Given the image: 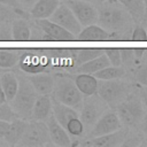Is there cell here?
Returning <instances> with one entry per match:
<instances>
[{"label": "cell", "instance_id": "6da1fadb", "mask_svg": "<svg viewBox=\"0 0 147 147\" xmlns=\"http://www.w3.org/2000/svg\"><path fill=\"white\" fill-rule=\"evenodd\" d=\"M98 10V23L109 32H118L130 25L131 16L117 0L101 1ZM119 33V32H118Z\"/></svg>", "mask_w": 147, "mask_h": 147}, {"label": "cell", "instance_id": "7a4b0ae2", "mask_svg": "<svg viewBox=\"0 0 147 147\" xmlns=\"http://www.w3.org/2000/svg\"><path fill=\"white\" fill-rule=\"evenodd\" d=\"M17 79H18V88L15 96L9 103L11 109L16 113V115L20 118L30 119L32 107L38 96V93L34 91L28 77L18 76Z\"/></svg>", "mask_w": 147, "mask_h": 147}, {"label": "cell", "instance_id": "3957f363", "mask_svg": "<svg viewBox=\"0 0 147 147\" xmlns=\"http://www.w3.org/2000/svg\"><path fill=\"white\" fill-rule=\"evenodd\" d=\"M53 99L69 106L76 110H79L83 102V94L77 88L74 79L67 76H56L54 78L53 87Z\"/></svg>", "mask_w": 147, "mask_h": 147}, {"label": "cell", "instance_id": "277c9868", "mask_svg": "<svg viewBox=\"0 0 147 147\" xmlns=\"http://www.w3.org/2000/svg\"><path fill=\"white\" fill-rule=\"evenodd\" d=\"M96 93L109 107H116L131 93V85L121 78L101 80Z\"/></svg>", "mask_w": 147, "mask_h": 147}, {"label": "cell", "instance_id": "5b68a950", "mask_svg": "<svg viewBox=\"0 0 147 147\" xmlns=\"http://www.w3.org/2000/svg\"><path fill=\"white\" fill-rule=\"evenodd\" d=\"M115 108L121 123H124L126 126H136L140 124L145 115L140 96L134 93H130Z\"/></svg>", "mask_w": 147, "mask_h": 147}, {"label": "cell", "instance_id": "8992f818", "mask_svg": "<svg viewBox=\"0 0 147 147\" xmlns=\"http://www.w3.org/2000/svg\"><path fill=\"white\" fill-rule=\"evenodd\" d=\"M108 108L109 106L98 95V93L92 95H84L82 107L79 109V118L83 122L85 130L90 131L94 123L106 110H108Z\"/></svg>", "mask_w": 147, "mask_h": 147}, {"label": "cell", "instance_id": "52a82bcc", "mask_svg": "<svg viewBox=\"0 0 147 147\" xmlns=\"http://www.w3.org/2000/svg\"><path fill=\"white\" fill-rule=\"evenodd\" d=\"M51 138L48 134L47 125L44 121H28L26 127L17 142L18 146H28V147H37L45 146L51 144Z\"/></svg>", "mask_w": 147, "mask_h": 147}, {"label": "cell", "instance_id": "ba28073f", "mask_svg": "<svg viewBox=\"0 0 147 147\" xmlns=\"http://www.w3.org/2000/svg\"><path fill=\"white\" fill-rule=\"evenodd\" d=\"M17 63L23 72L26 75H34L46 72L47 67L49 65V59L46 55H38L33 51H25L22 55L20 54Z\"/></svg>", "mask_w": 147, "mask_h": 147}, {"label": "cell", "instance_id": "9c48e42d", "mask_svg": "<svg viewBox=\"0 0 147 147\" xmlns=\"http://www.w3.org/2000/svg\"><path fill=\"white\" fill-rule=\"evenodd\" d=\"M64 3L72 10L82 26L96 23L98 10L92 2L83 0H65Z\"/></svg>", "mask_w": 147, "mask_h": 147}, {"label": "cell", "instance_id": "30bf717a", "mask_svg": "<svg viewBox=\"0 0 147 147\" xmlns=\"http://www.w3.org/2000/svg\"><path fill=\"white\" fill-rule=\"evenodd\" d=\"M49 18H51V21L55 22L56 24H59L60 26L68 30L69 32H71L75 36H77L78 32L83 28L80 25V23L78 22V20L76 18V16L74 15L72 10L64 2H62V3L60 2V5L57 6V8L55 9V11L52 14V16Z\"/></svg>", "mask_w": 147, "mask_h": 147}, {"label": "cell", "instance_id": "8fae6325", "mask_svg": "<svg viewBox=\"0 0 147 147\" xmlns=\"http://www.w3.org/2000/svg\"><path fill=\"white\" fill-rule=\"evenodd\" d=\"M38 28L44 32V39L53 41H72L76 40V36L63 29L55 22L48 18H38L36 20Z\"/></svg>", "mask_w": 147, "mask_h": 147}, {"label": "cell", "instance_id": "7c38bea8", "mask_svg": "<svg viewBox=\"0 0 147 147\" xmlns=\"http://www.w3.org/2000/svg\"><path fill=\"white\" fill-rule=\"evenodd\" d=\"M118 129H121V121L116 111L106 110L99 117V119L94 123V125L91 127L87 138H94V137H99L102 134H107Z\"/></svg>", "mask_w": 147, "mask_h": 147}, {"label": "cell", "instance_id": "4fadbf2b", "mask_svg": "<svg viewBox=\"0 0 147 147\" xmlns=\"http://www.w3.org/2000/svg\"><path fill=\"white\" fill-rule=\"evenodd\" d=\"M119 33L118 32H109L108 30L103 29L100 25L90 24L82 28V30L76 36V40L83 41H108V40H118Z\"/></svg>", "mask_w": 147, "mask_h": 147}, {"label": "cell", "instance_id": "5bb4252c", "mask_svg": "<svg viewBox=\"0 0 147 147\" xmlns=\"http://www.w3.org/2000/svg\"><path fill=\"white\" fill-rule=\"evenodd\" d=\"M126 137L125 130H116L114 132L102 134L94 138H87L86 141H83L82 145L84 146H95V147H115L122 146L124 139Z\"/></svg>", "mask_w": 147, "mask_h": 147}, {"label": "cell", "instance_id": "9a60e30c", "mask_svg": "<svg viewBox=\"0 0 147 147\" xmlns=\"http://www.w3.org/2000/svg\"><path fill=\"white\" fill-rule=\"evenodd\" d=\"M46 125L48 129V134L51 138L52 144L61 147H68L71 146V139L68 132L63 129V126L55 119L53 114L49 115V117L46 119Z\"/></svg>", "mask_w": 147, "mask_h": 147}, {"label": "cell", "instance_id": "2e32d148", "mask_svg": "<svg viewBox=\"0 0 147 147\" xmlns=\"http://www.w3.org/2000/svg\"><path fill=\"white\" fill-rule=\"evenodd\" d=\"M28 79L38 95H51L54 87V77L47 72L28 75Z\"/></svg>", "mask_w": 147, "mask_h": 147}, {"label": "cell", "instance_id": "e0dca14e", "mask_svg": "<svg viewBox=\"0 0 147 147\" xmlns=\"http://www.w3.org/2000/svg\"><path fill=\"white\" fill-rule=\"evenodd\" d=\"M74 82L77 86V88L80 91V93L84 95H92L98 92V78L92 74H84L78 72V75L75 76Z\"/></svg>", "mask_w": 147, "mask_h": 147}, {"label": "cell", "instance_id": "ac0fdd59", "mask_svg": "<svg viewBox=\"0 0 147 147\" xmlns=\"http://www.w3.org/2000/svg\"><path fill=\"white\" fill-rule=\"evenodd\" d=\"M52 114V99L49 95H38L31 111V118L36 121H46Z\"/></svg>", "mask_w": 147, "mask_h": 147}, {"label": "cell", "instance_id": "d6986e66", "mask_svg": "<svg viewBox=\"0 0 147 147\" xmlns=\"http://www.w3.org/2000/svg\"><path fill=\"white\" fill-rule=\"evenodd\" d=\"M52 114L55 117V119L63 126V129L70 119L79 116L78 110H76L69 106H65L54 99H52Z\"/></svg>", "mask_w": 147, "mask_h": 147}, {"label": "cell", "instance_id": "ffe728a7", "mask_svg": "<svg viewBox=\"0 0 147 147\" xmlns=\"http://www.w3.org/2000/svg\"><path fill=\"white\" fill-rule=\"evenodd\" d=\"M59 5H60V0H37L32 5L30 15L34 20L49 18Z\"/></svg>", "mask_w": 147, "mask_h": 147}, {"label": "cell", "instance_id": "44dd1931", "mask_svg": "<svg viewBox=\"0 0 147 147\" xmlns=\"http://www.w3.org/2000/svg\"><path fill=\"white\" fill-rule=\"evenodd\" d=\"M26 123H28L26 119H23V118H20V117L9 122L7 132L3 137V139L6 140V142L8 145H10V146L17 145V142L20 141V139L23 136V132L26 127Z\"/></svg>", "mask_w": 147, "mask_h": 147}, {"label": "cell", "instance_id": "7402d4cb", "mask_svg": "<svg viewBox=\"0 0 147 147\" xmlns=\"http://www.w3.org/2000/svg\"><path fill=\"white\" fill-rule=\"evenodd\" d=\"M11 37L15 41H28L31 40L30 24L22 17H17L10 22Z\"/></svg>", "mask_w": 147, "mask_h": 147}, {"label": "cell", "instance_id": "603a6c76", "mask_svg": "<svg viewBox=\"0 0 147 147\" xmlns=\"http://www.w3.org/2000/svg\"><path fill=\"white\" fill-rule=\"evenodd\" d=\"M0 83H1V86H2L7 102H10L13 100V98L15 96L17 88H18L17 76H15L14 72H10V71L5 72L0 77Z\"/></svg>", "mask_w": 147, "mask_h": 147}, {"label": "cell", "instance_id": "cb8c5ba5", "mask_svg": "<svg viewBox=\"0 0 147 147\" xmlns=\"http://www.w3.org/2000/svg\"><path fill=\"white\" fill-rule=\"evenodd\" d=\"M110 65V62L108 60V57L106 56V54H101L90 61H86L82 64L78 65V68L76 69L77 72H84V74H94L96 71H99L100 69Z\"/></svg>", "mask_w": 147, "mask_h": 147}, {"label": "cell", "instance_id": "d4e9b609", "mask_svg": "<svg viewBox=\"0 0 147 147\" xmlns=\"http://www.w3.org/2000/svg\"><path fill=\"white\" fill-rule=\"evenodd\" d=\"M130 14V16L136 20L140 21L145 13H146V7L144 0H117Z\"/></svg>", "mask_w": 147, "mask_h": 147}, {"label": "cell", "instance_id": "484cf974", "mask_svg": "<svg viewBox=\"0 0 147 147\" xmlns=\"http://www.w3.org/2000/svg\"><path fill=\"white\" fill-rule=\"evenodd\" d=\"M98 79L100 80H107V79H117L125 76V70L122 65H108L99 71L93 74Z\"/></svg>", "mask_w": 147, "mask_h": 147}, {"label": "cell", "instance_id": "4316f807", "mask_svg": "<svg viewBox=\"0 0 147 147\" xmlns=\"http://www.w3.org/2000/svg\"><path fill=\"white\" fill-rule=\"evenodd\" d=\"M20 51L11 48H0V68H13L17 64Z\"/></svg>", "mask_w": 147, "mask_h": 147}, {"label": "cell", "instance_id": "83f0119b", "mask_svg": "<svg viewBox=\"0 0 147 147\" xmlns=\"http://www.w3.org/2000/svg\"><path fill=\"white\" fill-rule=\"evenodd\" d=\"M102 48H79L75 53V64L79 65L86 61H90L101 54H103Z\"/></svg>", "mask_w": 147, "mask_h": 147}, {"label": "cell", "instance_id": "f1b7e54d", "mask_svg": "<svg viewBox=\"0 0 147 147\" xmlns=\"http://www.w3.org/2000/svg\"><path fill=\"white\" fill-rule=\"evenodd\" d=\"M146 52V49L142 48H134V49H127V48H123L121 49V54H122V64L125 63L126 65H133L136 64L144 55V53Z\"/></svg>", "mask_w": 147, "mask_h": 147}, {"label": "cell", "instance_id": "f546056e", "mask_svg": "<svg viewBox=\"0 0 147 147\" xmlns=\"http://www.w3.org/2000/svg\"><path fill=\"white\" fill-rule=\"evenodd\" d=\"M17 17H18V15L16 14L15 8L3 5V3H0V24L9 23Z\"/></svg>", "mask_w": 147, "mask_h": 147}, {"label": "cell", "instance_id": "4dcf8cb0", "mask_svg": "<svg viewBox=\"0 0 147 147\" xmlns=\"http://www.w3.org/2000/svg\"><path fill=\"white\" fill-rule=\"evenodd\" d=\"M111 65H122V54L118 48H106L103 49Z\"/></svg>", "mask_w": 147, "mask_h": 147}, {"label": "cell", "instance_id": "1f68e13d", "mask_svg": "<svg viewBox=\"0 0 147 147\" xmlns=\"http://www.w3.org/2000/svg\"><path fill=\"white\" fill-rule=\"evenodd\" d=\"M17 117L18 116L16 115V113L11 109V107L9 105H7V102L0 103V119L7 121V122H11Z\"/></svg>", "mask_w": 147, "mask_h": 147}, {"label": "cell", "instance_id": "d6a6232c", "mask_svg": "<svg viewBox=\"0 0 147 147\" xmlns=\"http://www.w3.org/2000/svg\"><path fill=\"white\" fill-rule=\"evenodd\" d=\"M131 40L133 41H146L147 40V31L145 30L144 26L137 25L132 33H131Z\"/></svg>", "mask_w": 147, "mask_h": 147}, {"label": "cell", "instance_id": "836d02e7", "mask_svg": "<svg viewBox=\"0 0 147 147\" xmlns=\"http://www.w3.org/2000/svg\"><path fill=\"white\" fill-rule=\"evenodd\" d=\"M136 80H137L138 84L147 87V64H142L137 69Z\"/></svg>", "mask_w": 147, "mask_h": 147}, {"label": "cell", "instance_id": "e575fe53", "mask_svg": "<svg viewBox=\"0 0 147 147\" xmlns=\"http://www.w3.org/2000/svg\"><path fill=\"white\" fill-rule=\"evenodd\" d=\"M9 40H13L10 22L2 23V24H0V41H9Z\"/></svg>", "mask_w": 147, "mask_h": 147}, {"label": "cell", "instance_id": "d590c367", "mask_svg": "<svg viewBox=\"0 0 147 147\" xmlns=\"http://www.w3.org/2000/svg\"><path fill=\"white\" fill-rule=\"evenodd\" d=\"M8 125H9V122L0 119V139H3V137H5L6 132H7Z\"/></svg>", "mask_w": 147, "mask_h": 147}, {"label": "cell", "instance_id": "8d00e7d4", "mask_svg": "<svg viewBox=\"0 0 147 147\" xmlns=\"http://www.w3.org/2000/svg\"><path fill=\"white\" fill-rule=\"evenodd\" d=\"M0 3L7 5V6L13 7V8H18V7L21 6V3H20L17 0H0Z\"/></svg>", "mask_w": 147, "mask_h": 147}, {"label": "cell", "instance_id": "74e56055", "mask_svg": "<svg viewBox=\"0 0 147 147\" xmlns=\"http://www.w3.org/2000/svg\"><path fill=\"white\" fill-rule=\"evenodd\" d=\"M140 100H141L144 107L147 109V88H141L140 90Z\"/></svg>", "mask_w": 147, "mask_h": 147}, {"label": "cell", "instance_id": "f35d334b", "mask_svg": "<svg viewBox=\"0 0 147 147\" xmlns=\"http://www.w3.org/2000/svg\"><path fill=\"white\" fill-rule=\"evenodd\" d=\"M140 126H141V130L147 134V114L144 115V117L140 122Z\"/></svg>", "mask_w": 147, "mask_h": 147}, {"label": "cell", "instance_id": "ab89813d", "mask_svg": "<svg viewBox=\"0 0 147 147\" xmlns=\"http://www.w3.org/2000/svg\"><path fill=\"white\" fill-rule=\"evenodd\" d=\"M21 5H24V6H32L37 0H17Z\"/></svg>", "mask_w": 147, "mask_h": 147}, {"label": "cell", "instance_id": "60d3db41", "mask_svg": "<svg viewBox=\"0 0 147 147\" xmlns=\"http://www.w3.org/2000/svg\"><path fill=\"white\" fill-rule=\"evenodd\" d=\"M5 102H7V100H6V96H5V93H3V90H2L1 83H0V103H5Z\"/></svg>", "mask_w": 147, "mask_h": 147}, {"label": "cell", "instance_id": "b9f144b4", "mask_svg": "<svg viewBox=\"0 0 147 147\" xmlns=\"http://www.w3.org/2000/svg\"><path fill=\"white\" fill-rule=\"evenodd\" d=\"M83 1H88V2H96V1H99V2H101L103 0H83Z\"/></svg>", "mask_w": 147, "mask_h": 147}, {"label": "cell", "instance_id": "7bdbcfd3", "mask_svg": "<svg viewBox=\"0 0 147 147\" xmlns=\"http://www.w3.org/2000/svg\"><path fill=\"white\" fill-rule=\"evenodd\" d=\"M144 2H145V7H146V11H147V0H144Z\"/></svg>", "mask_w": 147, "mask_h": 147}]
</instances>
